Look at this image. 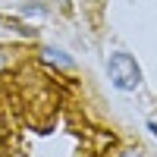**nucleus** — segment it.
<instances>
[{"label":"nucleus","instance_id":"obj_1","mask_svg":"<svg viewBox=\"0 0 157 157\" xmlns=\"http://www.w3.org/2000/svg\"><path fill=\"white\" fill-rule=\"evenodd\" d=\"M107 72H110L113 88H120V91H135L141 85V66L135 63L132 54H113L107 63Z\"/></svg>","mask_w":157,"mask_h":157},{"label":"nucleus","instance_id":"obj_2","mask_svg":"<svg viewBox=\"0 0 157 157\" xmlns=\"http://www.w3.org/2000/svg\"><path fill=\"white\" fill-rule=\"evenodd\" d=\"M41 60L50 63V66H57V69H72V57H66V54L57 50V47H44V50H41Z\"/></svg>","mask_w":157,"mask_h":157},{"label":"nucleus","instance_id":"obj_3","mask_svg":"<svg viewBox=\"0 0 157 157\" xmlns=\"http://www.w3.org/2000/svg\"><path fill=\"white\" fill-rule=\"evenodd\" d=\"M22 13H25V16H41V13H44V6H25Z\"/></svg>","mask_w":157,"mask_h":157},{"label":"nucleus","instance_id":"obj_4","mask_svg":"<svg viewBox=\"0 0 157 157\" xmlns=\"http://www.w3.org/2000/svg\"><path fill=\"white\" fill-rule=\"evenodd\" d=\"M148 129H151V135H154V138H157V123H154V120H151V123H148Z\"/></svg>","mask_w":157,"mask_h":157},{"label":"nucleus","instance_id":"obj_5","mask_svg":"<svg viewBox=\"0 0 157 157\" xmlns=\"http://www.w3.org/2000/svg\"><path fill=\"white\" fill-rule=\"evenodd\" d=\"M6 66V54H3V47H0V69Z\"/></svg>","mask_w":157,"mask_h":157},{"label":"nucleus","instance_id":"obj_6","mask_svg":"<svg viewBox=\"0 0 157 157\" xmlns=\"http://www.w3.org/2000/svg\"><path fill=\"white\" fill-rule=\"evenodd\" d=\"M123 157H141V154H138V151H126Z\"/></svg>","mask_w":157,"mask_h":157}]
</instances>
